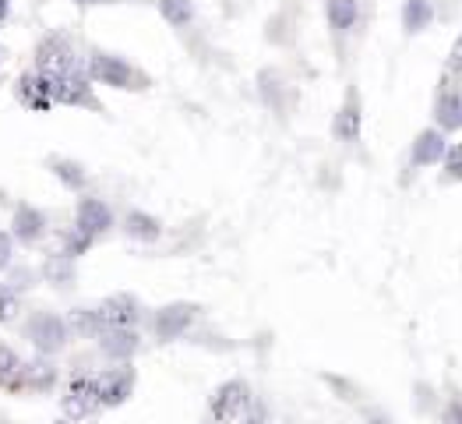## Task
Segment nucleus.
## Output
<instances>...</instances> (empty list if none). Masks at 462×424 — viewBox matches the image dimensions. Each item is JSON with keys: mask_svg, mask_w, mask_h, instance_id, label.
<instances>
[{"mask_svg": "<svg viewBox=\"0 0 462 424\" xmlns=\"http://www.w3.org/2000/svg\"><path fill=\"white\" fill-rule=\"evenodd\" d=\"M247 424H265V418H262V411H258V414H255V418H251Z\"/></svg>", "mask_w": 462, "mask_h": 424, "instance_id": "a878e982", "label": "nucleus"}, {"mask_svg": "<svg viewBox=\"0 0 462 424\" xmlns=\"http://www.w3.org/2000/svg\"><path fill=\"white\" fill-rule=\"evenodd\" d=\"M11 262V237L7 233H0V269Z\"/></svg>", "mask_w": 462, "mask_h": 424, "instance_id": "b1692460", "label": "nucleus"}, {"mask_svg": "<svg viewBox=\"0 0 462 424\" xmlns=\"http://www.w3.org/2000/svg\"><path fill=\"white\" fill-rule=\"evenodd\" d=\"M14 233H18L21 241H36V237L43 233V216L36 209H28V206H21L18 216H14Z\"/></svg>", "mask_w": 462, "mask_h": 424, "instance_id": "ddd939ff", "label": "nucleus"}, {"mask_svg": "<svg viewBox=\"0 0 462 424\" xmlns=\"http://www.w3.org/2000/svg\"><path fill=\"white\" fill-rule=\"evenodd\" d=\"M39 71L46 78H82V64L71 53V43L61 36H50L39 46Z\"/></svg>", "mask_w": 462, "mask_h": 424, "instance_id": "f257e3e1", "label": "nucleus"}, {"mask_svg": "<svg viewBox=\"0 0 462 424\" xmlns=\"http://www.w3.org/2000/svg\"><path fill=\"white\" fill-rule=\"evenodd\" d=\"M449 174H452L456 181H462V145L449 152Z\"/></svg>", "mask_w": 462, "mask_h": 424, "instance_id": "5701e85b", "label": "nucleus"}, {"mask_svg": "<svg viewBox=\"0 0 462 424\" xmlns=\"http://www.w3.org/2000/svg\"><path fill=\"white\" fill-rule=\"evenodd\" d=\"M328 21L336 29H350L357 21V0H328Z\"/></svg>", "mask_w": 462, "mask_h": 424, "instance_id": "4468645a", "label": "nucleus"}, {"mask_svg": "<svg viewBox=\"0 0 462 424\" xmlns=\"http://www.w3.org/2000/svg\"><path fill=\"white\" fill-rule=\"evenodd\" d=\"M127 233H134V237H145V241H152V237H159V226H156V219H149V216L134 212V216H127Z\"/></svg>", "mask_w": 462, "mask_h": 424, "instance_id": "f3484780", "label": "nucleus"}, {"mask_svg": "<svg viewBox=\"0 0 462 424\" xmlns=\"http://www.w3.org/2000/svg\"><path fill=\"white\" fill-rule=\"evenodd\" d=\"M28 336L36 339V347H39L43 354H50V350H57V347L64 343V325H61V318L39 315L28 325Z\"/></svg>", "mask_w": 462, "mask_h": 424, "instance_id": "423d86ee", "label": "nucleus"}, {"mask_svg": "<svg viewBox=\"0 0 462 424\" xmlns=\"http://www.w3.org/2000/svg\"><path fill=\"white\" fill-rule=\"evenodd\" d=\"M18 371V361H14V354L7 350V347H0V379H11Z\"/></svg>", "mask_w": 462, "mask_h": 424, "instance_id": "6ab92c4d", "label": "nucleus"}, {"mask_svg": "<svg viewBox=\"0 0 462 424\" xmlns=\"http://www.w3.org/2000/svg\"><path fill=\"white\" fill-rule=\"evenodd\" d=\"M134 347H138V339L127 329H106V336H102V350L109 357H127Z\"/></svg>", "mask_w": 462, "mask_h": 424, "instance_id": "f8f14e48", "label": "nucleus"}, {"mask_svg": "<svg viewBox=\"0 0 462 424\" xmlns=\"http://www.w3.org/2000/svg\"><path fill=\"white\" fill-rule=\"evenodd\" d=\"M445 152V138L438 131H424L413 145V163H438Z\"/></svg>", "mask_w": 462, "mask_h": 424, "instance_id": "9d476101", "label": "nucleus"}, {"mask_svg": "<svg viewBox=\"0 0 462 424\" xmlns=\"http://www.w3.org/2000/svg\"><path fill=\"white\" fill-rule=\"evenodd\" d=\"M190 318H194V308H190V305H174V308L159 312L156 332H159L163 339H174V336H181L187 325H190Z\"/></svg>", "mask_w": 462, "mask_h": 424, "instance_id": "6e6552de", "label": "nucleus"}, {"mask_svg": "<svg viewBox=\"0 0 462 424\" xmlns=\"http://www.w3.org/2000/svg\"><path fill=\"white\" fill-rule=\"evenodd\" d=\"M95 407H99V393H95V382H89V379H78V382L71 386L68 400H64V411H68L71 418H85V414H93Z\"/></svg>", "mask_w": 462, "mask_h": 424, "instance_id": "0eeeda50", "label": "nucleus"}, {"mask_svg": "<svg viewBox=\"0 0 462 424\" xmlns=\"http://www.w3.org/2000/svg\"><path fill=\"white\" fill-rule=\"evenodd\" d=\"M336 131H339V138H357V131H361V110L357 103H346V110L339 113V120H336Z\"/></svg>", "mask_w": 462, "mask_h": 424, "instance_id": "dca6fc26", "label": "nucleus"}, {"mask_svg": "<svg viewBox=\"0 0 462 424\" xmlns=\"http://www.w3.org/2000/svg\"><path fill=\"white\" fill-rule=\"evenodd\" d=\"M93 75L106 86H120V89H142V75L134 68H127L124 61L117 57H106V53H95L93 57Z\"/></svg>", "mask_w": 462, "mask_h": 424, "instance_id": "f03ea898", "label": "nucleus"}, {"mask_svg": "<svg viewBox=\"0 0 462 424\" xmlns=\"http://www.w3.org/2000/svg\"><path fill=\"white\" fill-rule=\"evenodd\" d=\"M244 404H247V386L230 382V386H223V389L215 393V400H212V414H215L219 421H230V418L240 414Z\"/></svg>", "mask_w": 462, "mask_h": 424, "instance_id": "39448f33", "label": "nucleus"}, {"mask_svg": "<svg viewBox=\"0 0 462 424\" xmlns=\"http://www.w3.org/2000/svg\"><path fill=\"white\" fill-rule=\"evenodd\" d=\"M449 424H462V407H459V404L449 411Z\"/></svg>", "mask_w": 462, "mask_h": 424, "instance_id": "393cba45", "label": "nucleus"}, {"mask_svg": "<svg viewBox=\"0 0 462 424\" xmlns=\"http://www.w3.org/2000/svg\"><path fill=\"white\" fill-rule=\"evenodd\" d=\"M449 75L452 78H462V39L452 46V61H449Z\"/></svg>", "mask_w": 462, "mask_h": 424, "instance_id": "4be33fe9", "label": "nucleus"}, {"mask_svg": "<svg viewBox=\"0 0 462 424\" xmlns=\"http://www.w3.org/2000/svg\"><path fill=\"white\" fill-rule=\"evenodd\" d=\"M14 308H18L14 294H11L7 287H0V318H11V315H14Z\"/></svg>", "mask_w": 462, "mask_h": 424, "instance_id": "aec40b11", "label": "nucleus"}, {"mask_svg": "<svg viewBox=\"0 0 462 424\" xmlns=\"http://www.w3.org/2000/svg\"><path fill=\"white\" fill-rule=\"evenodd\" d=\"M109 223H113V216H109V209H106L102 202L89 199V202H82V206H78V226H82V233H85V237L102 233Z\"/></svg>", "mask_w": 462, "mask_h": 424, "instance_id": "1a4fd4ad", "label": "nucleus"}, {"mask_svg": "<svg viewBox=\"0 0 462 424\" xmlns=\"http://www.w3.org/2000/svg\"><path fill=\"white\" fill-rule=\"evenodd\" d=\"M402 21H406V29H424L427 21H431V4L427 0H409L406 4V11H402Z\"/></svg>", "mask_w": 462, "mask_h": 424, "instance_id": "2eb2a0df", "label": "nucleus"}, {"mask_svg": "<svg viewBox=\"0 0 462 424\" xmlns=\"http://www.w3.org/2000/svg\"><path fill=\"white\" fill-rule=\"evenodd\" d=\"M4 14H7V0H0V18H4Z\"/></svg>", "mask_w": 462, "mask_h": 424, "instance_id": "bb28decb", "label": "nucleus"}, {"mask_svg": "<svg viewBox=\"0 0 462 424\" xmlns=\"http://www.w3.org/2000/svg\"><path fill=\"white\" fill-rule=\"evenodd\" d=\"M131 386H134V375L127 368L120 371H106L95 379V393H99V404H120L131 396Z\"/></svg>", "mask_w": 462, "mask_h": 424, "instance_id": "7ed1b4c3", "label": "nucleus"}, {"mask_svg": "<svg viewBox=\"0 0 462 424\" xmlns=\"http://www.w3.org/2000/svg\"><path fill=\"white\" fill-rule=\"evenodd\" d=\"M57 174H64V181H68L71 188H78V184H82V174H78V167H75V163H61V167H57Z\"/></svg>", "mask_w": 462, "mask_h": 424, "instance_id": "412c9836", "label": "nucleus"}, {"mask_svg": "<svg viewBox=\"0 0 462 424\" xmlns=\"http://www.w3.org/2000/svg\"><path fill=\"white\" fill-rule=\"evenodd\" d=\"M134 318H138L134 298H113V301H106L95 312V325H102V329H127Z\"/></svg>", "mask_w": 462, "mask_h": 424, "instance_id": "20e7f679", "label": "nucleus"}, {"mask_svg": "<svg viewBox=\"0 0 462 424\" xmlns=\"http://www.w3.org/2000/svg\"><path fill=\"white\" fill-rule=\"evenodd\" d=\"M163 14H166V21H174V25H187L190 21V0H163Z\"/></svg>", "mask_w": 462, "mask_h": 424, "instance_id": "a211bd4d", "label": "nucleus"}, {"mask_svg": "<svg viewBox=\"0 0 462 424\" xmlns=\"http://www.w3.org/2000/svg\"><path fill=\"white\" fill-rule=\"evenodd\" d=\"M438 120L445 131H459L462 127V96L459 93H442L438 100Z\"/></svg>", "mask_w": 462, "mask_h": 424, "instance_id": "9b49d317", "label": "nucleus"}]
</instances>
